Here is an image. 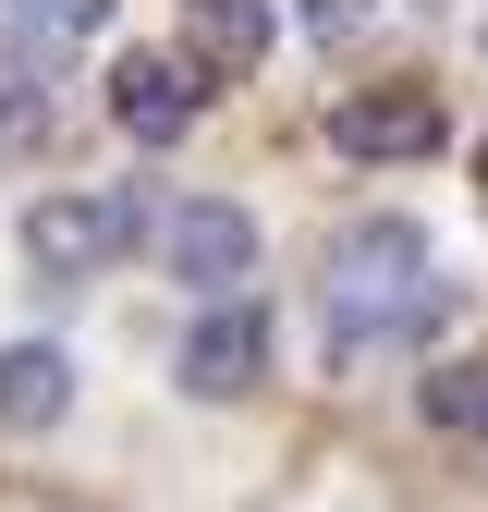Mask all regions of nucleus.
<instances>
[{
	"mask_svg": "<svg viewBox=\"0 0 488 512\" xmlns=\"http://www.w3.org/2000/svg\"><path fill=\"white\" fill-rule=\"evenodd\" d=\"M159 256H171V281H196L208 305H232V281L257 269V220H244L232 196H183L159 220Z\"/></svg>",
	"mask_w": 488,
	"mask_h": 512,
	"instance_id": "7ed1b4c3",
	"label": "nucleus"
},
{
	"mask_svg": "<svg viewBox=\"0 0 488 512\" xmlns=\"http://www.w3.org/2000/svg\"><path fill=\"white\" fill-rule=\"evenodd\" d=\"M452 122H440V86H354L330 110V147L342 159H427Z\"/></svg>",
	"mask_w": 488,
	"mask_h": 512,
	"instance_id": "39448f33",
	"label": "nucleus"
},
{
	"mask_svg": "<svg viewBox=\"0 0 488 512\" xmlns=\"http://www.w3.org/2000/svg\"><path fill=\"white\" fill-rule=\"evenodd\" d=\"M452 317V281L427 256L415 220H354L330 256H318V354L354 366V354H403Z\"/></svg>",
	"mask_w": 488,
	"mask_h": 512,
	"instance_id": "f257e3e1",
	"label": "nucleus"
},
{
	"mask_svg": "<svg viewBox=\"0 0 488 512\" xmlns=\"http://www.w3.org/2000/svg\"><path fill=\"white\" fill-rule=\"evenodd\" d=\"M476 171H488V147H476Z\"/></svg>",
	"mask_w": 488,
	"mask_h": 512,
	"instance_id": "ddd939ff",
	"label": "nucleus"
},
{
	"mask_svg": "<svg viewBox=\"0 0 488 512\" xmlns=\"http://www.w3.org/2000/svg\"><path fill=\"white\" fill-rule=\"evenodd\" d=\"M135 232H147V196H135V183H110V196H37L25 256H37V281H86V269H110Z\"/></svg>",
	"mask_w": 488,
	"mask_h": 512,
	"instance_id": "f03ea898",
	"label": "nucleus"
},
{
	"mask_svg": "<svg viewBox=\"0 0 488 512\" xmlns=\"http://www.w3.org/2000/svg\"><path fill=\"white\" fill-rule=\"evenodd\" d=\"M293 13H305V37H318V49H330V37H354L366 13H379V0H293Z\"/></svg>",
	"mask_w": 488,
	"mask_h": 512,
	"instance_id": "f8f14e48",
	"label": "nucleus"
},
{
	"mask_svg": "<svg viewBox=\"0 0 488 512\" xmlns=\"http://www.w3.org/2000/svg\"><path fill=\"white\" fill-rule=\"evenodd\" d=\"M110 25V0H0V61L13 74H49L61 49H86Z\"/></svg>",
	"mask_w": 488,
	"mask_h": 512,
	"instance_id": "0eeeda50",
	"label": "nucleus"
},
{
	"mask_svg": "<svg viewBox=\"0 0 488 512\" xmlns=\"http://www.w3.org/2000/svg\"><path fill=\"white\" fill-rule=\"evenodd\" d=\"M25 147H49V98H37V86L0 98V159H25Z\"/></svg>",
	"mask_w": 488,
	"mask_h": 512,
	"instance_id": "9b49d317",
	"label": "nucleus"
},
{
	"mask_svg": "<svg viewBox=\"0 0 488 512\" xmlns=\"http://www.w3.org/2000/svg\"><path fill=\"white\" fill-rule=\"evenodd\" d=\"M196 110H208L196 61H171V49H122V61H110V122H122L135 147H171V135H196Z\"/></svg>",
	"mask_w": 488,
	"mask_h": 512,
	"instance_id": "20e7f679",
	"label": "nucleus"
},
{
	"mask_svg": "<svg viewBox=\"0 0 488 512\" xmlns=\"http://www.w3.org/2000/svg\"><path fill=\"white\" fill-rule=\"evenodd\" d=\"M183 37H196L208 74H257L269 61V0H183Z\"/></svg>",
	"mask_w": 488,
	"mask_h": 512,
	"instance_id": "1a4fd4ad",
	"label": "nucleus"
},
{
	"mask_svg": "<svg viewBox=\"0 0 488 512\" xmlns=\"http://www.w3.org/2000/svg\"><path fill=\"white\" fill-rule=\"evenodd\" d=\"M415 403H427V427L488 439V354H476V366H427V378H415Z\"/></svg>",
	"mask_w": 488,
	"mask_h": 512,
	"instance_id": "9d476101",
	"label": "nucleus"
},
{
	"mask_svg": "<svg viewBox=\"0 0 488 512\" xmlns=\"http://www.w3.org/2000/svg\"><path fill=\"white\" fill-rule=\"evenodd\" d=\"M61 403H74V366H61L49 342H13V354H0V427H13V439L61 427Z\"/></svg>",
	"mask_w": 488,
	"mask_h": 512,
	"instance_id": "6e6552de",
	"label": "nucleus"
},
{
	"mask_svg": "<svg viewBox=\"0 0 488 512\" xmlns=\"http://www.w3.org/2000/svg\"><path fill=\"white\" fill-rule=\"evenodd\" d=\"M257 378H269V317L232 293V305L196 317V342H183V391H196V403H232V391H257Z\"/></svg>",
	"mask_w": 488,
	"mask_h": 512,
	"instance_id": "423d86ee",
	"label": "nucleus"
}]
</instances>
